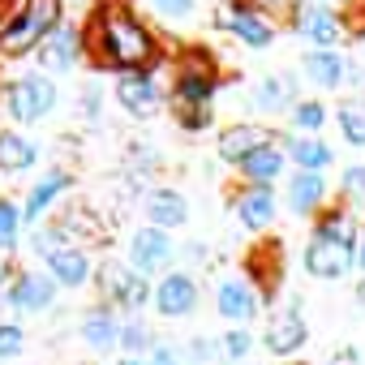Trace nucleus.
<instances>
[{"instance_id": "f257e3e1", "label": "nucleus", "mask_w": 365, "mask_h": 365, "mask_svg": "<svg viewBox=\"0 0 365 365\" xmlns=\"http://www.w3.org/2000/svg\"><path fill=\"white\" fill-rule=\"evenodd\" d=\"M99 48H103V56H108L112 65H120V69H138V65H146L150 52H155L150 35H146L129 14H103V18H99Z\"/></svg>"}, {"instance_id": "f03ea898", "label": "nucleus", "mask_w": 365, "mask_h": 365, "mask_svg": "<svg viewBox=\"0 0 365 365\" xmlns=\"http://www.w3.org/2000/svg\"><path fill=\"white\" fill-rule=\"evenodd\" d=\"M48 31H61V0H26V9L14 18V26L0 31V52L22 56V52H31Z\"/></svg>"}, {"instance_id": "7ed1b4c3", "label": "nucleus", "mask_w": 365, "mask_h": 365, "mask_svg": "<svg viewBox=\"0 0 365 365\" xmlns=\"http://www.w3.org/2000/svg\"><path fill=\"white\" fill-rule=\"evenodd\" d=\"M52 103H56V86H52L48 78H39V73L18 78V82L9 86V112H14L18 120H39V116L52 112Z\"/></svg>"}, {"instance_id": "20e7f679", "label": "nucleus", "mask_w": 365, "mask_h": 365, "mask_svg": "<svg viewBox=\"0 0 365 365\" xmlns=\"http://www.w3.org/2000/svg\"><path fill=\"white\" fill-rule=\"evenodd\" d=\"M352 262H356V245H344V241H331V237H318V232H314V241H309V250H305L309 275L335 279V275H344Z\"/></svg>"}, {"instance_id": "39448f33", "label": "nucleus", "mask_w": 365, "mask_h": 365, "mask_svg": "<svg viewBox=\"0 0 365 365\" xmlns=\"http://www.w3.org/2000/svg\"><path fill=\"white\" fill-rule=\"evenodd\" d=\"M198 305V284L185 275V271H172L163 275V284L155 288V309L168 314V318H180V314H190Z\"/></svg>"}, {"instance_id": "423d86ee", "label": "nucleus", "mask_w": 365, "mask_h": 365, "mask_svg": "<svg viewBox=\"0 0 365 365\" xmlns=\"http://www.w3.org/2000/svg\"><path fill=\"white\" fill-rule=\"evenodd\" d=\"M211 91H215V69H211V61H207L202 52H194V56L185 61V69H180L176 95H180V103L202 108V103L211 99Z\"/></svg>"}, {"instance_id": "0eeeda50", "label": "nucleus", "mask_w": 365, "mask_h": 365, "mask_svg": "<svg viewBox=\"0 0 365 365\" xmlns=\"http://www.w3.org/2000/svg\"><path fill=\"white\" fill-rule=\"evenodd\" d=\"M129 254H133V271H159V267H168L172 262V241H168V232L163 228H142V232H133V241H129Z\"/></svg>"}, {"instance_id": "6e6552de", "label": "nucleus", "mask_w": 365, "mask_h": 365, "mask_svg": "<svg viewBox=\"0 0 365 365\" xmlns=\"http://www.w3.org/2000/svg\"><path fill=\"white\" fill-rule=\"evenodd\" d=\"M116 99H120V108H125L129 116L146 120V116H155V108H159V86H155L146 73H129V78H120Z\"/></svg>"}, {"instance_id": "1a4fd4ad", "label": "nucleus", "mask_w": 365, "mask_h": 365, "mask_svg": "<svg viewBox=\"0 0 365 365\" xmlns=\"http://www.w3.org/2000/svg\"><path fill=\"white\" fill-rule=\"evenodd\" d=\"M99 279H103V297L116 301V305H142V301H146V284H142L133 271H125L120 262H108V267L99 271Z\"/></svg>"}, {"instance_id": "9d476101", "label": "nucleus", "mask_w": 365, "mask_h": 365, "mask_svg": "<svg viewBox=\"0 0 365 365\" xmlns=\"http://www.w3.org/2000/svg\"><path fill=\"white\" fill-rule=\"evenodd\" d=\"M52 297H56L52 279L39 275V271H22L14 279V288H9V305H18V309H48Z\"/></svg>"}, {"instance_id": "9b49d317", "label": "nucleus", "mask_w": 365, "mask_h": 365, "mask_svg": "<svg viewBox=\"0 0 365 365\" xmlns=\"http://www.w3.org/2000/svg\"><path fill=\"white\" fill-rule=\"evenodd\" d=\"M215 301H220V314H224L228 322H250V318L258 314V297H254V292H250V284H241V279L220 284Z\"/></svg>"}, {"instance_id": "f8f14e48", "label": "nucleus", "mask_w": 365, "mask_h": 365, "mask_svg": "<svg viewBox=\"0 0 365 365\" xmlns=\"http://www.w3.org/2000/svg\"><path fill=\"white\" fill-rule=\"evenodd\" d=\"M146 215L155 220V228H180L190 220V207H185V198H180L176 190H155L150 198H146Z\"/></svg>"}, {"instance_id": "ddd939ff", "label": "nucleus", "mask_w": 365, "mask_h": 365, "mask_svg": "<svg viewBox=\"0 0 365 365\" xmlns=\"http://www.w3.org/2000/svg\"><path fill=\"white\" fill-rule=\"evenodd\" d=\"M237 215H241L245 228H267L275 220V194H271V185H254L250 194H241L237 198Z\"/></svg>"}, {"instance_id": "4468645a", "label": "nucleus", "mask_w": 365, "mask_h": 365, "mask_svg": "<svg viewBox=\"0 0 365 365\" xmlns=\"http://www.w3.org/2000/svg\"><path fill=\"white\" fill-rule=\"evenodd\" d=\"M305 322H301V314H279L271 327H267V348L271 352H279V356H292L301 344H305Z\"/></svg>"}, {"instance_id": "2eb2a0df", "label": "nucleus", "mask_w": 365, "mask_h": 365, "mask_svg": "<svg viewBox=\"0 0 365 365\" xmlns=\"http://www.w3.org/2000/svg\"><path fill=\"white\" fill-rule=\"evenodd\" d=\"M220 26L237 31V35H241L250 48H271V35H275V31H271V26H267V22L254 14V9H245V5H241V9H232L228 18H220Z\"/></svg>"}, {"instance_id": "dca6fc26", "label": "nucleus", "mask_w": 365, "mask_h": 365, "mask_svg": "<svg viewBox=\"0 0 365 365\" xmlns=\"http://www.w3.org/2000/svg\"><path fill=\"white\" fill-rule=\"evenodd\" d=\"M305 73H309L314 86H339L344 73H348V65H344L339 52H331V48H314V52L305 56Z\"/></svg>"}, {"instance_id": "f3484780", "label": "nucleus", "mask_w": 365, "mask_h": 365, "mask_svg": "<svg viewBox=\"0 0 365 365\" xmlns=\"http://www.w3.org/2000/svg\"><path fill=\"white\" fill-rule=\"evenodd\" d=\"M262 142H267V138H262L254 125H232V129H224V138H220V159H228V163H245Z\"/></svg>"}, {"instance_id": "a211bd4d", "label": "nucleus", "mask_w": 365, "mask_h": 365, "mask_svg": "<svg viewBox=\"0 0 365 365\" xmlns=\"http://www.w3.org/2000/svg\"><path fill=\"white\" fill-rule=\"evenodd\" d=\"M48 267H52V275H56L65 288H78V284H86V275H91V262H86L82 250H56V254H48Z\"/></svg>"}, {"instance_id": "6ab92c4d", "label": "nucleus", "mask_w": 365, "mask_h": 365, "mask_svg": "<svg viewBox=\"0 0 365 365\" xmlns=\"http://www.w3.org/2000/svg\"><path fill=\"white\" fill-rule=\"evenodd\" d=\"M322 194H327L322 176L318 172H301V176H292V185H288V207L297 215H305V211H314L322 202Z\"/></svg>"}, {"instance_id": "aec40b11", "label": "nucleus", "mask_w": 365, "mask_h": 365, "mask_svg": "<svg viewBox=\"0 0 365 365\" xmlns=\"http://www.w3.org/2000/svg\"><path fill=\"white\" fill-rule=\"evenodd\" d=\"M39 61H43V69H69L78 61V31H69V26L52 31L48 48L39 52Z\"/></svg>"}, {"instance_id": "412c9836", "label": "nucleus", "mask_w": 365, "mask_h": 365, "mask_svg": "<svg viewBox=\"0 0 365 365\" xmlns=\"http://www.w3.org/2000/svg\"><path fill=\"white\" fill-rule=\"evenodd\" d=\"M279 168H284V155H279L271 142H262V146L241 163V172L254 180V185H267V180H275V176H279Z\"/></svg>"}, {"instance_id": "4be33fe9", "label": "nucleus", "mask_w": 365, "mask_h": 365, "mask_svg": "<svg viewBox=\"0 0 365 365\" xmlns=\"http://www.w3.org/2000/svg\"><path fill=\"white\" fill-rule=\"evenodd\" d=\"M65 185H69V172H61V168H56V172H48L39 185L31 190V198H26V220H39V215L48 211V202H52Z\"/></svg>"}, {"instance_id": "5701e85b", "label": "nucleus", "mask_w": 365, "mask_h": 365, "mask_svg": "<svg viewBox=\"0 0 365 365\" xmlns=\"http://www.w3.org/2000/svg\"><path fill=\"white\" fill-rule=\"evenodd\" d=\"M301 14H305V18H301L297 26H301L318 48H331V43L339 39V22H335V14H322V9H301Z\"/></svg>"}, {"instance_id": "b1692460", "label": "nucleus", "mask_w": 365, "mask_h": 365, "mask_svg": "<svg viewBox=\"0 0 365 365\" xmlns=\"http://www.w3.org/2000/svg\"><path fill=\"white\" fill-rule=\"evenodd\" d=\"M35 163V146L18 133H0V168H9V172H26Z\"/></svg>"}, {"instance_id": "393cba45", "label": "nucleus", "mask_w": 365, "mask_h": 365, "mask_svg": "<svg viewBox=\"0 0 365 365\" xmlns=\"http://www.w3.org/2000/svg\"><path fill=\"white\" fill-rule=\"evenodd\" d=\"M82 335H86L95 348H112V344L120 339V327L112 322V314H108V309H91V314H86V322H82Z\"/></svg>"}, {"instance_id": "a878e982", "label": "nucleus", "mask_w": 365, "mask_h": 365, "mask_svg": "<svg viewBox=\"0 0 365 365\" xmlns=\"http://www.w3.org/2000/svg\"><path fill=\"white\" fill-rule=\"evenodd\" d=\"M292 163H301L305 172H322L331 163V146L318 138H301V142H292Z\"/></svg>"}, {"instance_id": "bb28decb", "label": "nucleus", "mask_w": 365, "mask_h": 365, "mask_svg": "<svg viewBox=\"0 0 365 365\" xmlns=\"http://www.w3.org/2000/svg\"><path fill=\"white\" fill-rule=\"evenodd\" d=\"M339 129L352 146H365V103H344L339 108Z\"/></svg>"}, {"instance_id": "cd10ccee", "label": "nucleus", "mask_w": 365, "mask_h": 365, "mask_svg": "<svg viewBox=\"0 0 365 365\" xmlns=\"http://www.w3.org/2000/svg\"><path fill=\"white\" fill-rule=\"evenodd\" d=\"M318 237H331V241L356 245V228H352V220H348L344 211H331V215H322V224H318Z\"/></svg>"}, {"instance_id": "c85d7f7f", "label": "nucleus", "mask_w": 365, "mask_h": 365, "mask_svg": "<svg viewBox=\"0 0 365 365\" xmlns=\"http://www.w3.org/2000/svg\"><path fill=\"white\" fill-rule=\"evenodd\" d=\"M284 99H288V82L284 78H262L258 91H254V103L258 108H279Z\"/></svg>"}, {"instance_id": "c756f323", "label": "nucleus", "mask_w": 365, "mask_h": 365, "mask_svg": "<svg viewBox=\"0 0 365 365\" xmlns=\"http://www.w3.org/2000/svg\"><path fill=\"white\" fill-rule=\"evenodd\" d=\"M322 120H327V108H322V103H297V108H292V125L305 129V133L322 129Z\"/></svg>"}, {"instance_id": "7c9ffc66", "label": "nucleus", "mask_w": 365, "mask_h": 365, "mask_svg": "<svg viewBox=\"0 0 365 365\" xmlns=\"http://www.w3.org/2000/svg\"><path fill=\"white\" fill-rule=\"evenodd\" d=\"M18 224H22L18 207L0 198V245H14V241H18Z\"/></svg>"}, {"instance_id": "2f4dec72", "label": "nucleus", "mask_w": 365, "mask_h": 365, "mask_svg": "<svg viewBox=\"0 0 365 365\" xmlns=\"http://www.w3.org/2000/svg\"><path fill=\"white\" fill-rule=\"evenodd\" d=\"M150 344V331L142 327V322H125L120 327V348L125 352H138V348H146Z\"/></svg>"}, {"instance_id": "473e14b6", "label": "nucleus", "mask_w": 365, "mask_h": 365, "mask_svg": "<svg viewBox=\"0 0 365 365\" xmlns=\"http://www.w3.org/2000/svg\"><path fill=\"white\" fill-rule=\"evenodd\" d=\"M220 352H224L228 361H245V352H250V331H228L224 344H220Z\"/></svg>"}, {"instance_id": "72a5a7b5", "label": "nucleus", "mask_w": 365, "mask_h": 365, "mask_svg": "<svg viewBox=\"0 0 365 365\" xmlns=\"http://www.w3.org/2000/svg\"><path fill=\"white\" fill-rule=\"evenodd\" d=\"M18 352H22V327L0 322V356H18Z\"/></svg>"}, {"instance_id": "f704fd0d", "label": "nucleus", "mask_w": 365, "mask_h": 365, "mask_svg": "<svg viewBox=\"0 0 365 365\" xmlns=\"http://www.w3.org/2000/svg\"><path fill=\"white\" fill-rule=\"evenodd\" d=\"M344 190H348L352 198H365V168H348V172H344Z\"/></svg>"}, {"instance_id": "c9c22d12", "label": "nucleus", "mask_w": 365, "mask_h": 365, "mask_svg": "<svg viewBox=\"0 0 365 365\" xmlns=\"http://www.w3.org/2000/svg\"><path fill=\"white\" fill-rule=\"evenodd\" d=\"M146 365H180V361H176V348H168V344H155V348L146 352Z\"/></svg>"}, {"instance_id": "e433bc0d", "label": "nucleus", "mask_w": 365, "mask_h": 365, "mask_svg": "<svg viewBox=\"0 0 365 365\" xmlns=\"http://www.w3.org/2000/svg\"><path fill=\"white\" fill-rule=\"evenodd\" d=\"M211 352H215V344H211V339H194V344H190V365H207V361H211Z\"/></svg>"}, {"instance_id": "4c0bfd02", "label": "nucleus", "mask_w": 365, "mask_h": 365, "mask_svg": "<svg viewBox=\"0 0 365 365\" xmlns=\"http://www.w3.org/2000/svg\"><path fill=\"white\" fill-rule=\"evenodd\" d=\"M207 120H211V112H207V108H194V112L180 116V125H185V129H207Z\"/></svg>"}, {"instance_id": "58836bf2", "label": "nucleus", "mask_w": 365, "mask_h": 365, "mask_svg": "<svg viewBox=\"0 0 365 365\" xmlns=\"http://www.w3.org/2000/svg\"><path fill=\"white\" fill-rule=\"evenodd\" d=\"M155 5H159L163 14H172V18H180V14H190V5H194V0H155Z\"/></svg>"}, {"instance_id": "ea45409f", "label": "nucleus", "mask_w": 365, "mask_h": 365, "mask_svg": "<svg viewBox=\"0 0 365 365\" xmlns=\"http://www.w3.org/2000/svg\"><path fill=\"white\" fill-rule=\"evenodd\" d=\"M335 365H356V352H339V361Z\"/></svg>"}, {"instance_id": "a19ab883", "label": "nucleus", "mask_w": 365, "mask_h": 365, "mask_svg": "<svg viewBox=\"0 0 365 365\" xmlns=\"http://www.w3.org/2000/svg\"><path fill=\"white\" fill-rule=\"evenodd\" d=\"M356 262H361V271H365V237H361V245H356Z\"/></svg>"}, {"instance_id": "79ce46f5", "label": "nucleus", "mask_w": 365, "mask_h": 365, "mask_svg": "<svg viewBox=\"0 0 365 365\" xmlns=\"http://www.w3.org/2000/svg\"><path fill=\"white\" fill-rule=\"evenodd\" d=\"M356 301H361V305H365V284H361V292H356Z\"/></svg>"}, {"instance_id": "37998d69", "label": "nucleus", "mask_w": 365, "mask_h": 365, "mask_svg": "<svg viewBox=\"0 0 365 365\" xmlns=\"http://www.w3.org/2000/svg\"><path fill=\"white\" fill-rule=\"evenodd\" d=\"M0 279H5V262H0Z\"/></svg>"}, {"instance_id": "c03bdc74", "label": "nucleus", "mask_w": 365, "mask_h": 365, "mask_svg": "<svg viewBox=\"0 0 365 365\" xmlns=\"http://www.w3.org/2000/svg\"><path fill=\"white\" fill-rule=\"evenodd\" d=\"M297 365H305V361H297Z\"/></svg>"}]
</instances>
